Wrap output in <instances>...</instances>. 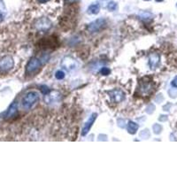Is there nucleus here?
<instances>
[{
  "label": "nucleus",
  "mask_w": 177,
  "mask_h": 177,
  "mask_svg": "<svg viewBox=\"0 0 177 177\" xmlns=\"http://www.w3.org/2000/svg\"><path fill=\"white\" fill-rule=\"evenodd\" d=\"M39 95L35 91H29L26 94V96L22 98V106L25 109H30L33 105L38 101Z\"/></svg>",
  "instance_id": "1"
},
{
  "label": "nucleus",
  "mask_w": 177,
  "mask_h": 177,
  "mask_svg": "<svg viewBox=\"0 0 177 177\" xmlns=\"http://www.w3.org/2000/svg\"><path fill=\"white\" fill-rule=\"evenodd\" d=\"M100 1H105V0H100Z\"/></svg>",
  "instance_id": "24"
},
{
  "label": "nucleus",
  "mask_w": 177,
  "mask_h": 177,
  "mask_svg": "<svg viewBox=\"0 0 177 177\" xmlns=\"http://www.w3.org/2000/svg\"><path fill=\"white\" fill-rule=\"evenodd\" d=\"M140 91L144 95H148L152 91V85L149 82H142L140 86Z\"/></svg>",
  "instance_id": "8"
},
{
  "label": "nucleus",
  "mask_w": 177,
  "mask_h": 177,
  "mask_svg": "<svg viewBox=\"0 0 177 177\" xmlns=\"http://www.w3.org/2000/svg\"><path fill=\"white\" fill-rule=\"evenodd\" d=\"M99 11H100V6L98 4H93V5H90V7L88 9L89 14H97L99 13Z\"/></svg>",
  "instance_id": "13"
},
{
  "label": "nucleus",
  "mask_w": 177,
  "mask_h": 177,
  "mask_svg": "<svg viewBox=\"0 0 177 177\" xmlns=\"http://www.w3.org/2000/svg\"><path fill=\"white\" fill-rule=\"evenodd\" d=\"M110 95H111L110 97H112V99L115 103L121 102L125 98L124 92L122 90H113V91H111Z\"/></svg>",
  "instance_id": "6"
},
{
  "label": "nucleus",
  "mask_w": 177,
  "mask_h": 177,
  "mask_svg": "<svg viewBox=\"0 0 177 177\" xmlns=\"http://www.w3.org/2000/svg\"><path fill=\"white\" fill-rule=\"evenodd\" d=\"M105 24V20L103 19V18H100V19H97V20L91 22L90 25H89V30L90 32H96V31H98L100 30L104 25Z\"/></svg>",
  "instance_id": "3"
},
{
  "label": "nucleus",
  "mask_w": 177,
  "mask_h": 177,
  "mask_svg": "<svg viewBox=\"0 0 177 177\" xmlns=\"http://www.w3.org/2000/svg\"><path fill=\"white\" fill-rule=\"evenodd\" d=\"M100 73H101L103 75H110L111 70H110L108 67H103V68L100 70Z\"/></svg>",
  "instance_id": "16"
},
{
  "label": "nucleus",
  "mask_w": 177,
  "mask_h": 177,
  "mask_svg": "<svg viewBox=\"0 0 177 177\" xmlns=\"http://www.w3.org/2000/svg\"><path fill=\"white\" fill-rule=\"evenodd\" d=\"M117 7H118V5H117V4L115 2H110L108 4V6H107V8L109 9V11H112V12L115 11L117 9Z\"/></svg>",
  "instance_id": "15"
},
{
  "label": "nucleus",
  "mask_w": 177,
  "mask_h": 177,
  "mask_svg": "<svg viewBox=\"0 0 177 177\" xmlns=\"http://www.w3.org/2000/svg\"><path fill=\"white\" fill-rule=\"evenodd\" d=\"M40 66H41V61L36 58H32L27 65V68H26L27 74L29 75L34 74L35 71H37L40 68Z\"/></svg>",
  "instance_id": "2"
},
{
  "label": "nucleus",
  "mask_w": 177,
  "mask_h": 177,
  "mask_svg": "<svg viewBox=\"0 0 177 177\" xmlns=\"http://www.w3.org/2000/svg\"><path fill=\"white\" fill-rule=\"evenodd\" d=\"M41 90H42V92H43L44 95H46L47 93L50 92V90H49V88L47 86H42V87H41Z\"/></svg>",
  "instance_id": "17"
},
{
  "label": "nucleus",
  "mask_w": 177,
  "mask_h": 177,
  "mask_svg": "<svg viewBox=\"0 0 177 177\" xmlns=\"http://www.w3.org/2000/svg\"><path fill=\"white\" fill-rule=\"evenodd\" d=\"M66 1H68L69 3H71V2H75V0H66Z\"/></svg>",
  "instance_id": "22"
},
{
  "label": "nucleus",
  "mask_w": 177,
  "mask_h": 177,
  "mask_svg": "<svg viewBox=\"0 0 177 177\" xmlns=\"http://www.w3.org/2000/svg\"><path fill=\"white\" fill-rule=\"evenodd\" d=\"M17 110H18V107H17V103L14 102L12 104V105L10 106V108L8 109L7 113L5 114V118H11L13 117L14 115H15V113H17Z\"/></svg>",
  "instance_id": "10"
},
{
  "label": "nucleus",
  "mask_w": 177,
  "mask_h": 177,
  "mask_svg": "<svg viewBox=\"0 0 177 177\" xmlns=\"http://www.w3.org/2000/svg\"><path fill=\"white\" fill-rule=\"evenodd\" d=\"M4 17H5L4 16V14L2 12H0V22L4 20Z\"/></svg>",
  "instance_id": "20"
},
{
  "label": "nucleus",
  "mask_w": 177,
  "mask_h": 177,
  "mask_svg": "<svg viewBox=\"0 0 177 177\" xmlns=\"http://www.w3.org/2000/svg\"><path fill=\"white\" fill-rule=\"evenodd\" d=\"M138 129V125L134 121H129L128 123V131L130 134H135Z\"/></svg>",
  "instance_id": "12"
},
{
  "label": "nucleus",
  "mask_w": 177,
  "mask_h": 177,
  "mask_svg": "<svg viewBox=\"0 0 177 177\" xmlns=\"http://www.w3.org/2000/svg\"><path fill=\"white\" fill-rule=\"evenodd\" d=\"M37 27L40 30H46L50 27V22L48 20L44 19L42 20H40V23L37 25Z\"/></svg>",
  "instance_id": "11"
},
{
  "label": "nucleus",
  "mask_w": 177,
  "mask_h": 177,
  "mask_svg": "<svg viewBox=\"0 0 177 177\" xmlns=\"http://www.w3.org/2000/svg\"><path fill=\"white\" fill-rule=\"evenodd\" d=\"M160 62V56L158 54H151L149 58V63L151 68H154Z\"/></svg>",
  "instance_id": "9"
},
{
  "label": "nucleus",
  "mask_w": 177,
  "mask_h": 177,
  "mask_svg": "<svg viewBox=\"0 0 177 177\" xmlns=\"http://www.w3.org/2000/svg\"><path fill=\"white\" fill-rule=\"evenodd\" d=\"M153 130H154V132H155L156 134H159V133L160 132L161 127L160 126V125L156 124V125H154V126H153Z\"/></svg>",
  "instance_id": "18"
},
{
  "label": "nucleus",
  "mask_w": 177,
  "mask_h": 177,
  "mask_svg": "<svg viewBox=\"0 0 177 177\" xmlns=\"http://www.w3.org/2000/svg\"><path fill=\"white\" fill-rule=\"evenodd\" d=\"M172 86L177 89V77H175V78L173 80V81H172Z\"/></svg>",
  "instance_id": "19"
},
{
  "label": "nucleus",
  "mask_w": 177,
  "mask_h": 177,
  "mask_svg": "<svg viewBox=\"0 0 177 177\" xmlns=\"http://www.w3.org/2000/svg\"><path fill=\"white\" fill-rule=\"evenodd\" d=\"M97 113H92L91 116L89 118V120L87 121V122L84 124L83 128H82V131H81V135L82 136H86L88 134V132L90 131V129H91L92 125L94 124L96 119H97Z\"/></svg>",
  "instance_id": "4"
},
{
  "label": "nucleus",
  "mask_w": 177,
  "mask_h": 177,
  "mask_svg": "<svg viewBox=\"0 0 177 177\" xmlns=\"http://www.w3.org/2000/svg\"><path fill=\"white\" fill-rule=\"evenodd\" d=\"M55 77H56L58 80H62V79H64L65 78V73L63 71H61V70H59V71L56 72Z\"/></svg>",
  "instance_id": "14"
},
{
  "label": "nucleus",
  "mask_w": 177,
  "mask_h": 177,
  "mask_svg": "<svg viewBox=\"0 0 177 177\" xmlns=\"http://www.w3.org/2000/svg\"><path fill=\"white\" fill-rule=\"evenodd\" d=\"M40 3H42V4H44V3H46V2H48L49 0H38Z\"/></svg>",
  "instance_id": "21"
},
{
  "label": "nucleus",
  "mask_w": 177,
  "mask_h": 177,
  "mask_svg": "<svg viewBox=\"0 0 177 177\" xmlns=\"http://www.w3.org/2000/svg\"><path fill=\"white\" fill-rule=\"evenodd\" d=\"M14 66V60L11 57L6 56L0 61V68L2 70H8Z\"/></svg>",
  "instance_id": "7"
},
{
  "label": "nucleus",
  "mask_w": 177,
  "mask_h": 177,
  "mask_svg": "<svg viewBox=\"0 0 177 177\" xmlns=\"http://www.w3.org/2000/svg\"><path fill=\"white\" fill-rule=\"evenodd\" d=\"M145 1H150V0H145Z\"/></svg>",
  "instance_id": "25"
},
{
  "label": "nucleus",
  "mask_w": 177,
  "mask_h": 177,
  "mask_svg": "<svg viewBox=\"0 0 177 177\" xmlns=\"http://www.w3.org/2000/svg\"><path fill=\"white\" fill-rule=\"evenodd\" d=\"M62 66L64 67L66 70L67 71H71V70H74L76 68L77 66V63L75 60H73L72 58H69V57H66L63 59L62 60Z\"/></svg>",
  "instance_id": "5"
},
{
  "label": "nucleus",
  "mask_w": 177,
  "mask_h": 177,
  "mask_svg": "<svg viewBox=\"0 0 177 177\" xmlns=\"http://www.w3.org/2000/svg\"><path fill=\"white\" fill-rule=\"evenodd\" d=\"M156 1H157V2H162L163 0H156Z\"/></svg>",
  "instance_id": "23"
}]
</instances>
